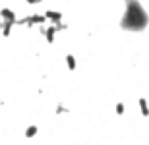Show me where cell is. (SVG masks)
Wrapping results in <instances>:
<instances>
[{
    "mask_svg": "<svg viewBox=\"0 0 149 145\" xmlns=\"http://www.w3.org/2000/svg\"><path fill=\"white\" fill-rule=\"evenodd\" d=\"M66 66H68V70L70 72H74L77 68V60H76V56H72V54H68L66 56Z\"/></svg>",
    "mask_w": 149,
    "mask_h": 145,
    "instance_id": "obj_1",
    "label": "cell"
},
{
    "mask_svg": "<svg viewBox=\"0 0 149 145\" xmlns=\"http://www.w3.org/2000/svg\"><path fill=\"white\" fill-rule=\"evenodd\" d=\"M37 134H39V128L35 126V124H31V126H27V128H25V137H27V139L35 137Z\"/></svg>",
    "mask_w": 149,
    "mask_h": 145,
    "instance_id": "obj_2",
    "label": "cell"
},
{
    "mask_svg": "<svg viewBox=\"0 0 149 145\" xmlns=\"http://www.w3.org/2000/svg\"><path fill=\"white\" fill-rule=\"evenodd\" d=\"M139 112L143 114V116H149V105L145 99H139Z\"/></svg>",
    "mask_w": 149,
    "mask_h": 145,
    "instance_id": "obj_3",
    "label": "cell"
},
{
    "mask_svg": "<svg viewBox=\"0 0 149 145\" xmlns=\"http://www.w3.org/2000/svg\"><path fill=\"white\" fill-rule=\"evenodd\" d=\"M66 112H68V108H66V106H62V105H58V106H56V114H66Z\"/></svg>",
    "mask_w": 149,
    "mask_h": 145,
    "instance_id": "obj_4",
    "label": "cell"
}]
</instances>
